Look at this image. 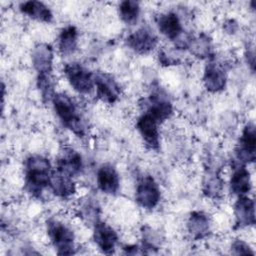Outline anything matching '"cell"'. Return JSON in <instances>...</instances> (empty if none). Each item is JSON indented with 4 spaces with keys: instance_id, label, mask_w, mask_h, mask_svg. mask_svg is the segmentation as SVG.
Masks as SVG:
<instances>
[{
    "instance_id": "cell-7",
    "label": "cell",
    "mask_w": 256,
    "mask_h": 256,
    "mask_svg": "<svg viewBox=\"0 0 256 256\" xmlns=\"http://www.w3.org/2000/svg\"><path fill=\"white\" fill-rule=\"evenodd\" d=\"M94 84L96 96L102 102L113 104L119 99L120 86L112 75L105 72L96 73L94 74Z\"/></svg>"
},
{
    "instance_id": "cell-20",
    "label": "cell",
    "mask_w": 256,
    "mask_h": 256,
    "mask_svg": "<svg viewBox=\"0 0 256 256\" xmlns=\"http://www.w3.org/2000/svg\"><path fill=\"white\" fill-rule=\"evenodd\" d=\"M49 188L56 196L61 198H68L76 191V186L73 182V178L57 170L52 172Z\"/></svg>"
},
{
    "instance_id": "cell-14",
    "label": "cell",
    "mask_w": 256,
    "mask_h": 256,
    "mask_svg": "<svg viewBox=\"0 0 256 256\" xmlns=\"http://www.w3.org/2000/svg\"><path fill=\"white\" fill-rule=\"evenodd\" d=\"M53 59V49L47 43H39L32 50L31 60L38 75L51 74Z\"/></svg>"
},
{
    "instance_id": "cell-25",
    "label": "cell",
    "mask_w": 256,
    "mask_h": 256,
    "mask_svg": "<svg viewBox=\"0 0 256 256\" xmlns=\"http://www.w3.org/2000/svg\"><path fill=\"white\" fill-rule=\"evenodd\" d=\"M189 48L191 52L199 58H207L211 55V41L209 37L204 34L193 38Z\"/></svg>"
},
{
    "instance_id": "cell-29",
    "label": "cell",
    "mask_w": 256,
    "mask_h": 256,
    "mask_svg": "<svg viewBox=\"0 0 256 256\" xmlns=\"http://www.w3.org/2000/svg\"><path fill=\"white\" fill-rule=\"evenodd\" d=\"M123 249H124L126 254H139V253H142V251H140V249H142V248H139L137 245L125 246Z\"/></svg>"
},
{
    "instance_id": "cell-26",
    "label": "cell",
    "mask_w": 256,
    "mask_h": 256,
    "mask_svg": "<svg viewBox=\"0 0 256 256\" xmlns=\"http://www.w3.org/2000/svg\"><path fill=\"white\" fill-rule=\"evenodd\" d=\"M223 191V181L220 176L216 173L208 177L204 184V194L213 199H217L222 195Z\"/></svg>"
},
{
    "instance_id": "cell-18",
    "label": "cell",
    "mask_w": 256,
    "mask_h": 256,
    "mask_svg": "<svg viewBox=\"0 0 256 256\" xmlns=\"http://www.w3.org/2000/svg\"><path fill=\"white\" fill-rule=\"evenodd\" d=\"M251 176L245 165L237 164L230 178V190L237 196H243L251 190Z\"/></svg>"
},
{
    "instance_id": "cell-9",
    "label": "cell",
    "mask_w": 256,
    "mask_h": 256,
    "mask_svg": "<svg viewBox=\"0 0 256 256\" xmlns=\"http://www.w3.org/2000/svg\"><path fill=\"white\" fill-rule=\"evenodd\" d=\"M159 124L160 122L148 112H144L136 122V128L141 138L150 149L159 148Z\"/></svg>"
},
{
    "instance_id": "cell-16",
    "label": "cell",
    "mask_w": 256,
    "mask_h": 256,
    "mask_svg": "<svg viewBox=\"0 0 256 256\" xmlns=\"http://www.w3.org/2000/svg\"><path fill=\"white\" fill-rule=\"evenodd\" d=\"M226 73L220 64L215 62L207 64L203 75V83L207 91L211 93L222 91L226 86Z\"/></svg>"
},
{
    "instance_id": "cell-23",
    "label": "cell",
    "mask_w": 256,
    "mask_h": 256,
    "mask_svg": "<svg viewBox=\"0 0 256 256\" xmlns=\"http://www.w3.org/2000/svg\"><path fill=\"white\" fill-rule=\"evenodd\" d=\"M119 16L127 25H134L138 21L140 6L137 1L125 0L119 4Z\"/></svg>"
},
{
    "instance_id": "cell-24",
    "label": "cell",
    "mask_w": 256,
    "mask_h": 256,
    "mask_svg": "<svg viewBox=\"0 0 256 256\" xmlns=\"http://www.w3.org/2000/svg\"><path fill=\"white\" fill-rule=\"evenodd\" d=\"M79 215L81 218L93 225L99 220V206L95 199H86L79 208Z\"/></svg>"
},
{
    "instance_id": "cell-2",
    "label": "cell",
    "mask_w": 256,
    "mask_h": 256,
    "mask_svg": "<svg viewBox=\"0 0 256 256\" xmlns=\"http://www.w3.org/2000/svg\"><path fill=\"white\" fill-rule=\"evenodd\" d=\"M51 101L63 125L78 137H83L86 132L85 124L72 98L64 93H55Z\"/></svg>"
},
{
    "instance_id": "cell-30",
    "label": "cell",
    "mask_w": 256,
    "mask_h": 256,
    "mask_svg": "<svg viewBox=\"0 0 256 256\" xmlns=\"http://www.w3.org/2000/svg\"><path fill=\"white\" fill-rule=\"evenodd\" d=\"M246 58H247V62L248 64L251 65L252 70H254V64H255V56H254V51H248V53L246 54Z\"/></svg>"
},
{
    "instance_id": "cell-5",
    "label": "cell",
    "mask_w": 256,
    "mask_h": 256,
    "mask_svg": "<svg viewBox=\"0 0 256 256\" xmlns=\"http://www.w3.org/2000/svg\"><path fill=\"white\" fill-rule=\"evenodd\" d=\"M161 198L160 188L150 175L142 176L136 186V202L145 209L155 208Z\"/></svg>"
},
{
    "instance_id": "cell-4",
    "label": "cell",
    "mask_w": 256,
    "mask_h": 256,
    "mask_svg": "<svg viewBox=\"0 0 256 256\" xmlns=\"http://www.w3.org/2000/svg\"><path fill=\"white\" fill-rule=\"evenodd\" d=\"M63 71L70 85L78 93L88 94L95 87L94 74L80 63H66Z\"/></svg>"
},
{
    "instance_id": "cell-11",
    "label": "cell",
    "mask_w": 256,
    "mask_h": 256,
    "mask_svg": "<svg viewBox=\"0 0 256 256\" xmlns=\"http://www.w3.org/2000/svg\"><path fill=\"white\" fill-rule=\"evenodd\" d=\"M156 23L159 31L174 43L186 33L179 16L174 12L160 14L156 19Z\"/></svg>"
},
{
    "instance_id": "cell-1",
    "label": "cell",
    "mask_w": 256,
    "mask_h": 256,
    "mask_svg": "<svg viewBox=\"0 0 256 256\" xmlns=\"http://www.w3.org/2000/svg\"><path fill=\"white\" fill-rule=\"evenodd\" d=\"M52 169L50 161L41 155H31L25 162V187L34 197L49 187Z\"/></svg>"
},
{
    "instance_id": "cell-6",
    "label": "cell",
    "mask_w": 256,
    "mask_h": 256,
    "mask_svg": "<svg viewBox=\"0 0 256 256\" xmlns=\"http://www.w3.org/2000/svg\"><path fill=\"white\" fill-rule=\"evenodd\" d=\"M236 159L238 164L245 165L252 163L256 159V133L255 125L247 123L242 131L239 143L235 149Z\"/></svg>"
},
{
    "instance_id": "cell-8",
    "label": "cell",
    "mask_w": 256,
    "mask_h": 256,
    "mask_svg": "<svg viewBox=\"0 0 256 256\" xmlns=\"http://www.w3.org/2000/svg\"><path fill=\"white\" fill-rule=\"evenodd\" d=\"M126 44L135 53L143 55L150 53L157 46L158 38L151 29L141 27L128 35Z\"/></svg>"
},
{
    "instance_id": "cell-3",
    "label": "cell",
    "mask_w": 256,
    "mask_h": 256,
    "mask_svg": "<svg viewBox=\"0 0 256 256\" xmlns=\"http://www.w3.org/2000/svg\"><path fill=\"white\" fill-rule=\"evenodd\" d=\"M47 234L59 255L75 253V236L69 226L57 219L47 221Z\"/></svg>"
},
{
    "instance_id": "cell-21",
    "label": "cell",
    "mask_w": 256,
    "mask_h": 256,
    "mask_svg": "<svg viewBox=\"0 0 256 256\" xmlns=\"http://www.w3.org/2000/svg\"><path fill=\"white\" fill-rule=\"evenodd\" d=\"M20 10L28 17L44 23H50L53 19V14L50 8L41 1H26L21 3Z\"/></svg>"
},
{
    "instance_id": "cell-27",
    "label": "cell",
    "mask_w": 256,
    "mask_h": 256,
    "mask_svg": "<svg viewBox=\"0 0 256 256\" xmlns=\"http://www.w3.org/2000/svg\"><path fill=\"white\" fill-rule=\"evenodd\" d=\"M37 85L41 92L43 100H45V101L52 100L55 92H54V84L52 81L51 74L38 75Z\"/></svg>"
},
{
    "instance_id": "cell-12",
    "label": "cell",
    "mask_w": 256,
    "mask_h": 256,
    "mask_svg": "<svg viewBox=\"0 0 256 256\" xmlns=\"http://www.w3.org/2000/svg\"><path fill=\"white\" fill-rule=\"evenodd\" d=\"M83 169L81 155L71 148L60 152L56 161V170L70 177L78 175Z\"/></svg>"
},
{
    "instance_id": "cell-13",
    "label": "cell",
    "mask_w": 256,
    "mask_h": 256,
    "mask_svg": "<svg viewBox=\"0 0 256 256\" xmlns=\"http://www.w3.org/2000/svg\"><path fill=\"white\" fill-rule=\"evenodd\" d=\"M147 110L156 120L160 123L170 118L173 113V107L168 97L164 95L160 90L153 92L147 101Z\"/></svg>"
},
{
    "instance_id": "cell-22",
    "label": "cell",
    "mask_w": 256,
    "mask_h": 256,
    "mask_svg": "<svg viewBox=\"0 0 256 256\" xmlns=\"http://www.w3.org/2000/svg\"><path fill=\"white\" fill-rule=\"evenodd\" d=\"M78 31L75 26L64 27L58 36V49L62 55H71L77 49Z\"/></svg>"
},
{
    "instance_id": "cell-19",
    "label": "cell",
    "mask_w": 256,
    "mask_h": 256,
    "mask_svg": "<svg viewBox=\"0 0 256 256\" xmlns=\"http://www.w3.org/2000/svg\"><path fill=\"white\" fill-rule=\"evenodd\" d=\"M187 230L194 239H202L210 232V218L202 211H193L187 220Z\"/></svg>"
},
{
    "instance_id": "cell-10",
    "label": "cell",
    "mask_w": 256,
    "mask_h": 256,
    "mask_svg": "<svg viewBox=\"0 0 256 256\" xmlns=\"http://www.w3.org/2000/svg\"><path fill=\"white\" fill-rule=\"evenodd\" d=\"M93 239L103 253L111 254L118 242V235L110 225L98 220L93 225Z\"/></svg>"
},
{
    "instance_id": "cell-15",
    "label": "cell",
    "mask_w": 256,
    "mask_h": 256,
    "mask_svg": "<svg viewBox=\"0 0 256 256\" xmlns=\"http://www.w3.org/2000/svg\"><path fill=\"white\" fill-rule=\"evenodd\" d=\"M234 215L236 225L239 228L253 226L255 224L254 201L246 195L238 196V199L234 204Z\"/></svg>"
},
{
    "instance_id": "cell-17",
    "label": "cell",
    "mask_w": 256,
    "mask_h": 256,
    "mask_svg": "<svg viewBox=\"0 0 256 256\" xmlns=\"http://www.w3.org/2000/svg\"><path fill=\"white\" fill-rule=\"evenodd\" d=\"M98 188L106 194L115 195L120 187L119 175L116 169L110 164L102 165L97 171Z\"/></svg>"
},
{
    "instance_id": "cell-28",
    "label": "cell",
    "mask_w": 256,
    "mask_h": 256,
    "mask_svg": "<svg viewBox=\"0 0 256 256\" xmlns=\"http://www.w3.org/2000/svg\"><path fill=\"white\" fill-rule=\"evenodd\" d=\"M231 253L234 255H253L254 254L250 246L242 240H235L232 243Z\"/></svg>"
}]
</instances>
